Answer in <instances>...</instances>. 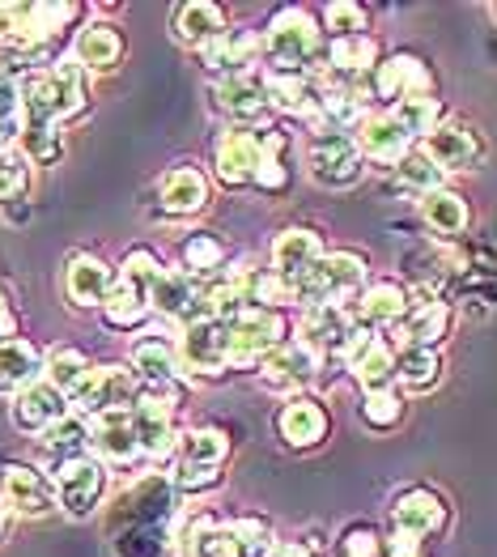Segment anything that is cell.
<instances>
[{"mask_svg": "<svg viewBox=\"0 0 497 557\" xmlns=\"http://www.w3.org/2000/svg\"><path fill=\"white\" fill-rule=\"evenodd\" d=\"M133 367L145 374L149 383L162 387V383H171V379L179 374V354H175L166 341H140L133 349Z\"/></svg>", "mask_w": 497, "mask_h": 557, "instance_id": "cell-36", "label": "cell"}, {"mask_svg": "<svg viewBox=\"0 0 497 557\" xmlns=\"http://www.w3.org/2000/svg\"><path fill=\"white\" fill-rule=\"evenodd\" d=\"M64 289L77 307H107V298L115 289V273L98 256H77L64 273Z\"/></svg>", "mask_w": 497, "mask_h": 557, "instance_id": "cell-23", "label": "cell"}, {"mask_svg": "<svg viewBox=\"0 0 497 557\" xmlns=\"http://www.w3.org/2000/svg\"><path fill=\"white\" fill-rule=\"evenodd\" d=\"M0 503H4V511L39 519V515L55 511V485L39 468L4 465L0 468Z\"/></svg>", "mask_w": 497, "mask_h": 557, "instance_id": "cell-9", "label": "cell"}, {"mask_svg": "<svg viewBox=\"0 0 497 557\" xmlns=\"http://www.w3.org/2000/svg\"><path fill=\"white\" fill-rule=\"evenodd\" d=\"M281 434L289 447H319L323 434H327V413L323 405L311 396H294L285 409H281Z\"/></svg>", "mask_w": 497, "mask_h": 557, "instance_id": "cell-25", "label": "cell"}, {"mask_svg": "<svg viewBox=\"0 0 497 557\" xmlns=\"http://www.w3.org/2000/svg\"><path fill=\"white\" fill-rule=\"evenodd\" d=\"M408 133L405 124L392 115V111H383V115H362V124H358V149L370 153L374 162H387V166H400L408 153Z\"/></svg>", "mask_w": 497, "mask_h": 557, "instance_id": "cell-20", "label": "cell"}, {"mask_svg": "<svg viewBox=\"0 0 497 557\" xmlns=\"http://www.w3.org/2000/svg\"><path fill=\"white\" fill-rule=\"evenodd\" d=\"M374 39L370 35H358V39H332L327 51H319V69L323 73H332L336 77V86H345V90H358V82H362L365 73H370V64H374Z\"/></svg>", "mask_w": 497, "mask_h": 557, "instance_id": "cell-19", "label": "cell"}, {"mask_svg": "<svg viewBox=\"0 0 497 557\" xmlns=\"http://www.w3.org/2000/svg\"><path fill=\"white\" fill-rule=\"evenodd\" d=\"M451 324V311L447 302H438L430 289H412L408 294V320L396 327L400 336V349H434Z\"/></svg>", "mask_w": 497, "mask_h": 557, "instance_id": "cell-12", "label": "cell"}, {"mask_svg": "<svg viewBox=\"0 0 497 557\" xmlns=\"http://www.w3.org/2000/svg\"><path fill=\"white\" fill-rule=\"evenodd\" d=\"M345 554H349V557H378V536H374V532H365V528L349 532Z\"/></svg>", "mask_w": 497, "mask_h": 557, "instance_id": "cell-52", "label": "cell"}, {"mask_svg": "<svg viewBox=\"0 0 497 557\" xmlns=\"http://www.w3.org/2000/svg\"><path fill=\"white\" fill-rule=\"evenodd\" d=\"M323 17H327V30H332L336 39H358V35L365 30L362 4H349V0L327 4V9H323Z\"/></svg>", "mask_w": 497, "mask_h": 557, "instance_id": "cell-46", "label": "cell"}, {"mask_svg": "<svg viewBox=\"0 0 497 557\" xmlns=\"http://www.w3.org/2000/svg\"><path fill=\"white\" fill-rule=\"evenodd\" d=\"M353 315L345 302H323V307H307L302 315V345H311L315 354L323 349H345L349 332H353Z\"/></svg>", "mask_w": 497, "mask_h": 557, "instance_id": "cell-21", "label": "cell"}, {"mask_svg": "<svg viewBox=\"0 0 497 557\" xmlns=\"http://www.w3.org/2000/svg\"><path fill=\"white\" fill-rule=\"evenodd\" d=\"M13 332H17V315H13L9 298L0 294V345H4V341H13Z\"/></svg>", "mask_w": 497, "mask_h": 557, "instance_id": "cell-53", "label": "cell"}, {"mask_svg": "<svg viewBox=\"0 0 497 557\" xmlns=\"http://www.w3.org/2000/svg\"><path fill=\"white\" fill-rule=\"evenodd\" d=\"M26 184H30V158H26L22 149L0 153V205L17 200V196L26 191Z\"/></svg>", "mask_w": 497, "mask_h": 557, "instance_id": "cell-44", "label": "cell"}, {"mask_svg": "<svg viewBox=\"0 0 497 557\" xmlns=\"http://www.w3.org/2000/svg\"><path fill=\"white\" fill-rule=\"evenodd\" d=\"M319 260H323V238L315 231L294 226V231L276 234V243H272V277L285 285L289 298L307 285V277L319 269Z\"/></svg>", "mask_w": 497, "mask_h": 557, "instance_id": "cell-5", "label": "cell"}, {"mask_svg": "<svg viewBox=\"0 0 497 557\" xmlns=\"http://www.w3.org/2000/svg\"><path fill=\"white\" fill-rule=\"evenodd\" d=\"M179 362L187 371H200V374L226 371L229 367L226 324H218V320H191V324H183Z\"/></svg>", "mask_w": 497, "mask_h": 557, "instance_id": "cell-11", "label": "cell"}, {"mask_svg": "<svg viewBox=\"0 0 497 557\" xmlns=\"http://www.w3.org/2000/svg\"><path fill=\"white\" fill-rule=\"evenodd\" d=\"M408 315V294L400 285H392V281H378V285H370L362 298H358V320L365 327L374 324H400Z\"/></svg>", "mask_w": 497, "mask_h": 557, "instance_id": "cell-32", "label": "cell"}, {"mask_svg": "<svg viewBox=\"0 0 497 557\" xmlns=\"http://www.w3.org/2000/svg\"><path fill=\"white\" fill-rule=\"evenodd\" d=\"M73 60H77L86 73H111V69L124 60V39H120V30L107 26V22H90V26L77 35Z\"/></svg>", "mask_w": 497, "mask_h": 557, "instance_id": "cell-24", "label": "cell"}, {"mask_svg": "<svg viewBox=\"0 0 497 557\" xmlns=\"http://www.w3.org/2000/svg\"><path fill=\"white\" fill-rule=\"evenodd\" d=\"M179 451H183V465L218 468L226 460L229 443L222 430H187V434H179Z\"/></svg>", "mask_w": 497, "mask_h": 557, "instance_id": "cell-39", "label": "cell"}, {"mask_svg": "<svg viewBox=\"0 0 497 557\" xmlns=\"http://www.w3.org/2000/svg\"><path fill=\"white\" fill-rule=\"evenodd\" d=\"M86 374H90V362H86V354L73 349V345H55L44 358V383H51V387L64 392V396H73Z\"/></svg>", "mask_w": 497, "mask_h": 557, "instance_id": "cell-34", "label": "cell"}, {"mask_svg": "<svg viewBox=\"0 0 497 557\" xmlns=\"http://www.w3.org/2000/svg\"><path fill=\"white\" fill-rule=\"evenodd\" d=\"M272 557H315V554H311L307 545H276V549H272Z\"/></svg>", "mask_w": 497, "mask_h": 557, "instance_id": "cell-54", "label": "cell"}, {"mask_svg": "<svg viewBox=\"0 0 497 557\" xmlns=\"http://www.w3.org/2000/svg\"><path fill=\"white\" fill-rule=\"evenodd\" d=\"M64 418H69V396L55 392L44 379L13 396V425L26 430V434H44V430H51L55 421Z\"/></svg>", "mask_w": 497, "mask_h": 557, "instance_id": "cell-16", "label": "cell"}, {"mask_svg": "<svg viewBox=\"0 0 497 557\" xmlns=\"http://www.w3.org/2000/svg\"><path fill=\"white\" fill-rule=\"evenodd\" d=\"M22 90L13 77H0V153L13 149V140H22Z\"/></svg>", "mask_w": 497, "mask_h": 557, "instance_id": "cell-42", "label": "cell"}, {"mask_svg": "<svg viewBox=\"0 0 497 557\" xmlns=\"http://www.w3.org/2000/svg\"><path fill=\"white\" fill-rule=\"evenodd\" d=\"M218 107L234 120V128H251L269 115V90H264V73H229L218 86Z\"/></svg>", "mask_w": 497, "mask_h": 557, "instance_id": "cell-14", "label": "cell"}, {"mask_svg": "<svg viewBox=\"0 0 497 557\" xmlns=\"http://www.w3.org/2000/svg\"><path fill=\"white\" fill-rule=\"evenodd\" d=\"M264 153H269V137H260L256 128H229L226 137L218 140V175L229 187L256 184Z\"/></svg>", "mask_w": 497, "mask_h": 557, "instance_id": "cell-13", "label": "cell"}, {"mask_svg": "<svg viewBox=\"0 0 497 557\" xmlns=\"http://www.w3.org/2000/svg\"><path fill=\"white\" fill-rule=\"evenodd\" d=\"M55 503L64 507L69 515H90L98 507V498H102V490H107V465L102 460H90V456H82V460H69V465L55 468Z\"/></svg>", "mask_w": 497, "mask_h": 557, "instance_id": "cell-8", "label": "cell"}, {"mask_svg": "<svg viewBox=\"0 0 497 557\" xmlns=\"http://www.w3.org/2000/svg\"><path fill=\"white\" fill-rule=\"evenodd\" d=\"M425 158L438 171H472L481 162V140L472 137V128H463V124H438L425 137Z\"/></svg>", "mask_w": 497, "mask_h": 557, "instance_id": "cell-18", "label": "cell"}, {"mask_svg": "<svg viewBox=\"0 0 497 557\" xmlns=\"http://www.w3.org/2000/svg\"><path fill=\"white\" fill-rule=\"evenodd\" d=\"M90 447L98 451V460H111V465H128L140 456V434L133 425L128 409H115V413H102L90 425Z\"/></svg>", "mask_w": 497, "mask_h": 557, "instance_id": "cell-17", "label": "cell"}, {"mask_svg": "<svg viewBox=\"0 0 497 557\" xmlns=\"http://www.w3.org/2000/svg\"><path fill=\"white\" fill-rule=\"evenodd\" d=\"M307 162L323 187H345L362 175V149H358V137L349 133H319L311 140Z\"/></svg>", "mask_w": 497, "mask_h": 557, "instance_id": "cell-7", "label": "cell"}, {"mask_svg": "<svg viewBox=\"0 0 497 557\" xmlns=\"http://www.w3.org/2000/svg\"><path fill=\"white\" fill-rule=\"evenodd\" d=\"M175 35L187 47H213L226 35V13L209 0H196V4H183L179 17H175Z\"/></svg>", "mask_w": 497, "mask_h": 557, "instance_id": "cell-31", "label": "cell"}, {"mask_svg": "<svg viewBox=\"0 0 497 557\" xmlns=\"http://www.w3.org/2000/svg\"><path fill=\"white\" fill-rule=\"evenodd\" d=\"M196 289H200V281L191 277V273L162 269L158 281H153V289H149V307H153L158 315H166V320L191 324V320H196Z\"/></svg>", "mask_w": 497, "mask_h": 557, "instance_id": "cell-22", "label": "cell"}, {"mask_svg": "<svg viewBox=\"0 0 497 557\" xmlns=\"http://www.w3.org/2000/svg\"><path fill=\"white\" fill-rule=\"evenodd\" d=\"M158 196H162V209L175 213V218H187V213H200L209 205V180L196 171V166H179L171 171L162 184H158Z\"/></svg>", "mask_w": 497, "mask_h": 557, "instance_id": "cell-26", "label": "cell"}, {"mask_svg": "<svg viewBox=\"0 0 497 557\" xmlns=\"http://www.w3.org/2000/svg\"><path fill=\"white\" fill-rule=\"evenodd\" d=\"M128 413H133V425H136V434H140V451H145V456H153V460L175 456L179 434H175V425H171V413H175V409H171V396L145 392V396H136V405Z\"/></svg>", "mask_w": 497, "mask_h": 557, "instance_id": "cell-10", "label": "cell"}, {"mask_svg": "<svg viewBox=\"0 0 497 557\" xmlns=\"http://www.w3.org/2000/svg\"><path fill=\"white\" fill-rule=\"evenodd\" d=\"M162 273V264H158V256L153 251H128V260H124V273L115 277V289H111V298H107V324L115 327H140L145 324V315L153 311L149 307V289H153V281Z\"/></svg>", "mask_w": 497, "mask_h": 557, "instance_id": "cell-1", "label": "cell"}, {"mask_svg": "<svg viewBox=\"0 0 497 557\" xmlns=\"http://www.w3.org/2000/svg\"><path fill=\"white\" fill-rule=\"evenodd\" d=\"M183 260H187V269H191L196 281L218 277V269L226 264V243L213 238V234H191V238L183 243Z\"/></svg>", "mask_w": 497, "mask_h": 557, "instance_id": "cell-38", "label": "cell"}, {"mask_svg": "<svg viewBox=\"0 0 497 557\" xmlns=\"http://www.w3.org/2000/svg\"><path fill=\"white\" fill-rule=\"evenodd\" d=\"M44 379V354L30 345V341H4L0 345V392H22L30 383Z\"/></svg>", "mask_w": 497, "mask_h": 557, "instance_id": "cell-27", "label": "cell"}, {"mask_svg": "<svg viewBox=\"0 0 497 557\" xmlns=\"http://www.w3.org/2000/svg\"><path fill=\"white\" fill-rule=\"evenodd\" d=\"M69 400L86 418H102V413H115V409H133L136 371H124V367H90V374L82 379V387Z\"/></svg>", "mask_w": 497, "mask_h": 557, "instance_id": "cell-4", "label": "cell"}, {"mask_svg": "<svg viewBox=\"0 0 497 557\" xmlns=\"http://www.w3.org/2000/svg\"><path fill=\"white\" fill-rule=\"evenodd\" d=\"M443 175H447V171H438L425 153H405V162H400V180H405L408 187H417V191H425V196L443 187Z\"/></svg>", "mask_w": 497, "mask_h": 557, "instance_id": "cell-45", "label": "cell"}, {"mask_svg": "<svg viewBox=\"0 0 497 557\" xmlns=\"http://www.w3.org/2000/svg\"><path fill=\"white\" fill-rule=\"evenodd\" d=\"M438 374H443V362H438L434 349H400V358H396V379H400L405 387H412V392L434 387Z\"/></svg>", "mask_w": 497, "mask_h": 557, "instance_id": "cell-40", "label": "cell"}, {"mask_svg": "<svg viewBox=\"0 0 497 557\" xmlns=\"http://www.w3.org/2000/svg\"><path fill=\"white\" fill-rule=\"evenodd\" d=\"M272 69H289V73H307L319 60V26L311 13L302 9H285L276 22L269 26V39H264Z\"/></svg>", "mask_w": 497, "mask_h": 557, "instance_id": "cell-2", "label": "cell"}, {"mask_svg": "<svg viewBox=\"0 0 497 557\" xmlns=\"http://www.w3.org/2000/svg\"><path fill=\"white\" fill-rule=\"evenodd\" d=\"M229 528H234V536H238L243 557H272L276 541H272V532L260 519H238V523H229Z\"/></svg>", "mask_w": 497, "mask_h": 557, "instance_id": "cell-47", "label": "cell"}, {"mask_svg": "<svg viewBox=\"0 0 497 557\" xmlns=\"http://www.w3.org/2000/svg\"><path fill=\"white\" fill-rule=\"evenodd\" d=\"M39 447H44L47 460H55V468H60V465H69V460H82V456H86L90 430L82 425V418H64V421H55L51 430H44Z\"/></svg>", "mask_w": 497, "mask_h": 557, "instance_id": "cell-33", "label": "cell"}, {"mask_svg": "<svg viewBox=\"0 0 497 557\" xmlns=\"http://www.w3.org/2000/svg\"><path fill=\"white\" fill-rule=\"evenodd\" d=\"M319 371V354L302 341H289V345H276L269 358L260 362V379L272 392H289V387H307Z\"/></svg>", "mask_w": 497, "mask_h": 557, "instance_id": "cell-15", "label": "cell"}, {"mask_svg": "<svg viewBox=\"0 0 497 557\" xmlns=\"http://www.w3.org/2000/svg\"><path fill=\"white\" fill-rule=\"evenodd\" d=\"M400 124H405L408 137H430L434 128H438V98H430V94H408L396 102V111H392Z\"/></svg>", "mask_w": 497, "mask_h": 557, "instance_id": "cell-41", "label": "cell"}, {"mask_svg": "<svg viewBox=\"0 0 497 557\" xmlns=\"http://www.w3.org/2000/svg\"><path fill=\"white\" fill-rule=\"evenodd\" d=\"M392 519H396V532H405V536H417V541H421V536H430V532L443 528L447 507H443L430 490H412V494H405V498L396 503Z\"/></svg>", "mask_w": 497, "mask_h": 557, "instance_id": "cell-29", "label": "cell"}, {"mask_svg": "<svg viewBox=\"0 0 497 557\" xmlns=\"http://www.w3.org/2000/svg\"><path fill=\"white\" fill-rule=\"evenodd\" d=\"M362 281H365L362 256H353V251H336V256H323V260H319V269L307 277V285H302L294 298H302L307 307L340 302V298L353 294Z\"/></svg>", "mask_w": 497, "mask_h": 557, "instance_id": "cell-6", "label": "cell"}, {"mask_svg": "<svg viewBox=\"0 0 497 557\" xmlns=\"http://www.w3.org/2000/svg\"><path fill=\"white\" fill-rule=\"evenodd\" d=\"M285 336V320L269 311V307H243L234 320L226 324V345H229V362L234 367H251V362H264Z\"/></svg>", "mask_w": 497, "mask_h": 557, "instance_id": "cell-3", "label": "cell"}, {"mask_svg": "<svg viewBox=\"0 0 497 557\" xmlns=\"http://www.w3.org/2000/svg\"><path fill=\"white\" fill-rule=\"evenodd\" d=\"M251 51H256V39H251V35H222L213 47H204V64H209L213 73H226V69L238 73Z\"/></svg>", "mask_w": 497, "mask_h": 557, "instance_id": "cell-43", "label": "cell"}, {"mask_svg": "<svg viewBox=\"0 0 497 557\" xmlns=\"http://www.w3.org/2000/svg\"><path fill=\"white\" fill-rule=\"evenodd\" d=\"M276 145H281V137L269 140V153H264V162H260V171H256V184L260 187H285V166H281V158H276Z\"/></svg>", "mask_w": 497, "mask_h": 557, "instance_id": "cell-50", "label": "cell"}, {"mask_svg": "<svg viewBox=\"0 0 497 557\" xmlns=\"http://www.w3.org/2000/svg\"><path fill=\"white\" fill-rule=\"evenodd\" d=\"M421 218H425L430 231L463 234V226H468V205H463V196H455V191H447V187H438V191L421 196Z\"/></svg>", "mask_w": 497, "mask_h": 557, "instance_id": "cell-35", "label": "cell"}, {"mask_svg": "<svg viewBox=\"0 0 497 557\" xmlns=\"http://www.w3.org/2000/svg\"><path fill=\"white\" fill-rule=\"evenodd\" d=\"M175 481H179V490H213V485L222 481V472H218V468H204V465H183Z\"/></svg>", "mask_w": 497, "mask_h": 557, "instance_id": "cell-51", "label": "cell"}, {"mask_svg": "<svg viewBox=\"0 0 497 557\" xmlns=\"http://www.w3.org/2000/svg\"><path fill=\"white\" fill-rule=\"evenodd\" d=\"M400 413H405V405H400V396H396V392H370V396H365V405H362V418L370 421V425H378V430L396 425Z\"/></svg>", "mask_w": 497, "mask_h": 557, "instance_id": "cell-48", "label": "cell"}, {"mask_svg": "<svg viewBox=\"0 0 497 557\" xmlns=\"http://www.w3.org/2000/svg\"><path fill=\"white\" fill-rule=\"evenodd\" d=\"M196 557H243L234 528H209L200 536V545H196Z\"/></svg>", "mask_w": 497, "mask_h": 557, "instance_id": "cell-49", "label": "cell"}, {"mask_svg": "<svg viewBox=\"0 0 497 557\" xmlns=\"http://www.w3.org/2000/svg\"><path fill=\"white\" fill-rule=\"evenodd\" d=\"M264 90H269V107H281V111H315L323 86H319L315 77H307V73L272 69L269 77H264Z\"/></svg>", "mask_w": 497, "mask_h": 557, "instance_id": "cell-28", "label": "cell"}, {"mask_svg": "<svg viewBox=\"0 0 497 557\" xmlns=\"http://www.w3.org/2000/svg\"><path fill=\"white\" fill-rule=\"evenodd\" d=\"M353 371H358V383L365 387V396H370V392H392V379H396V354H392L383 341H374L362 358L353 362Z\"/></svg>", "mask_w": 497, "mask_h": 557, "instance_id": "cell-37", "label": "cell"}, {"mask_svg": "<svg viewBox=\"0 0 497 557\" xmlns=\"http://www.w3.org/2000/svg\"><path fill=\"white\" fill-rule=\"evenodd\" d=\"M4 532H9V515H4V507H0V541H4Z\"/></svg>", "mask_w": 497, "mask_h": 557, "instance_id": "cell-55", "label": "cell"}, {"mask_svg": "<svg viewBox=\"0 0 497 557\" xmlns=\"http://www.w3.org/2000/svg\"><path fill=\"white\" fill-rule=\"evenodd\" d=\"M425 86H430V73H425V64L417 55H392L374 73V94L378 98H396L400 102L408 94H425Z\"/></svg>", "mask_w": 497, "mask_h": 557, "instance_id": "cell-30", "label": "cell"}]
</instances>
